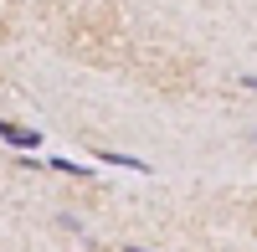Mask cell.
Masks as SVG:
<instances>
[{
    "label": "cell",
    "mask_w": 257,
    "mask_h": 252,
    "mask_svg": "<svg viewBox=\"0 0 257 252\" xmlns=\"http://www.w3.org/2000/svg\"><path fill=\"white\" fill-rule=\"evenodd\" d=\"M0 139L16 144V150H41V129H26V123H11V118H0Z\"/></svg>",
    "instance_id": "1"
},
{
    "label": "cell",
    "mask_w": 257,
    "mask_h": 252,
    "mask_svg": "<svg viewBox=\"0 0 257 252\" xmlns=\"http://www.w3.org/2000/svg\"><path fill=\"white\" fill-rule=\"evenodd\" d=\"M93 160H103V165H118V170H134V175H149V165H144L139 155H123V150H98Z\"/></svg>",
    "instance_id": "2"
},
{
    "label": "cell",
    "mask_w": 257,
    "mask_h": 252,
    "mask_svg": "<svg viewBox=\"0 0 257 252\" xmlns=\"http://www.w3.org/2000/svg\"><path fill=\"white\" fill-rule=\"evenodd\" d=\"M47 170H62V175H88V170H82L77 160H67V155H52V160H47Z\"/></svg>",
    "instance_id": "3"
},
{
    "label": "cell",
    "mask_w": 257,
    "mask_h": 252,
    "mask_svg": "<svg viewBox=\"0 0 257 252\" xmlns=\"http://www.w3.org/2000/svg\"><path fill=\"white\" fill-rule=\"evenodd\" d=\"M242 88H257V72H252V77H242Z\"/></svg>",
    "instance_id": "4"
},
{
    "label": "cell",
    "mask_w": 257,
    "mask_h": 252,
    "mask_svg": "<svg viewBox=\"0 0 257 252\" xmlns=\"http://www.w3.org/2000/svg\"><path fill=\"white\" fill-rule=\"evenodd\" d=\"M123 252H149V247H123Z\"/></svg>",
    "instance_id": "5"
}]
</instances>
